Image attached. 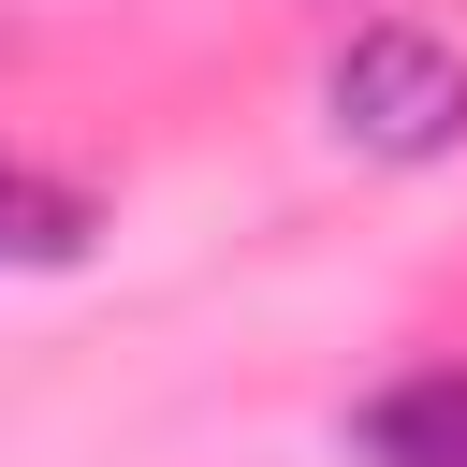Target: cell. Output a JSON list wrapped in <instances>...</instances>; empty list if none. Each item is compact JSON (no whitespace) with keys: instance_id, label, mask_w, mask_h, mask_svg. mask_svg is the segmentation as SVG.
I'll return each instance as SVG.
<instances>
[{"instance_id":"1","label":"cell","mask_w":467,"mask_h":467,"mask_svg":"<svg viewBox=\"0 0 467 467\" xmlns=\"http://www.w3.org/2000/svg\"><path fill=\"white\" fill-rule=\"evenodd\" d=\"M321 117L350 161H452L467 146V44L423 15H365L321 58Z\"/></svg>"},{"instance_id":"2","label":"cell","mask_w":467,"mask_h":467,"mask_svg":"<svg viewBox=\"0 0 467 467\" xmlns=\"http://www.w3.org/2000/svg\"><path fill=\"white\" fill-rule=\"evenodd\" d=\"M350 452H365V467H467V365H409V379H379L365 423H350Z\"/></svg>"},{"instance_id":"3","label":"cell","mask_w":467,"mask_h":467,"mask_svg":"<svg viewBox=\"0 0 467 467\" xmlns=\"http://www.w3.org/2000/svg\"><path fill=\"white\" fill-rule=\"evenodd\" d=\"M88 234H102V204H88L73 175L0 161V263H88Z\"/></svg>"}]
</instances>
